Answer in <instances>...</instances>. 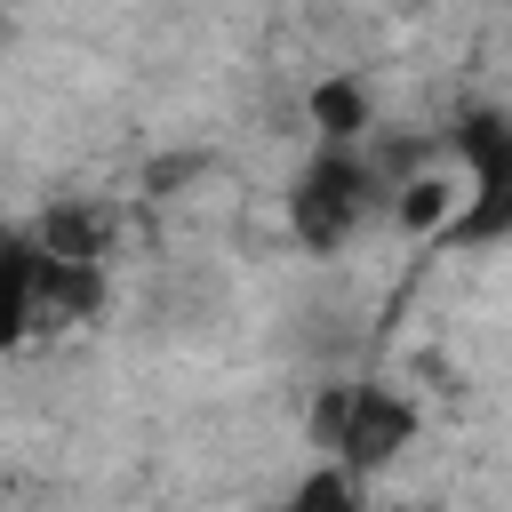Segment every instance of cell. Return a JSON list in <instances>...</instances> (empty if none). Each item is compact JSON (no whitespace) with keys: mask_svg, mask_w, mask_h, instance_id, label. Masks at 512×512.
<instances>
[{"mask_svg":"<svg viewBox=\"0 0 512 512\" xmlns=\"http://www.w3.org/2000/svg\"><path fill=\"white\" fill-rule=\"evenodd\" d=\"M104 312V264H64V256H40L32 272V336L40 328H80Z\"/></svg>","mask_w":512,"mask_h":512,"instance_id":"3","label":"cell"},{"mask_svg":"<svg viewBox=\"0 0 512 512\" xmlns=\"http://www.w3.org/2000/svg\"><path fill=\"white\" fill-rule=\"evenodd\" d=\"M400 8H424V0H400Z\"/></svg>","mask_w":512,"mask_h":512,"instance_id":"11","label":"cell"},{"mask_svg":"<svg viewBox=\"0 0 512 512\" xmlns=\"http://www.w3.org/2000/svg\"><path fill=\"white\" fill-rule=\"evenodd\" d=\"M376 208H384V184H376L368 144H312L288 192V232L304 256H336L360 224H376Z\"/></svg>","mask_w":512,"mask_h":512,"instance_id":"1","label":"cell"},{"mask_svg":"<svg viewBox=\"0 0 512 512\" xmlns=\"http://www.w3.org/2000/svg\"><path fill=\"white\" fill-rule=\"evenodd\" d=\"M32 272H40L32 224H0V352L32 336Z\"/></svg>","mask_w":512,"mask_h":512,"instance_id":"5","label":"cell"},{"mask_svg":"<svg viewBox=\"0 0 512 512\" xmlns=\"http://www.w3.org/2000/svg\"><path fill=\"white\" fill-rule=\"evenodd\" d=\"M288 504H296V512H360V504H368V480H360L352 464L320 456V464H312V472L288 488Z\"/></svg>","mask_w":512,"mask_h":512,"instance_id":"8","label":"cell"},{"mask_svg":"<svg viewBox=\"0 0 512 512\" xmlns=\"http://www.w3.org/2000/svg\"><path fill=\"white\" fill-rule=\"evenodd\" d=\"M0 40H8V8H0Z\"/></svg>","mask_w":512,"mask_h":512,"instance_id":"10","label":"cell"},{"mask_svg":"<svg viewBox=\"0 0 512 512\" xmlns=\"http://www.w3.org/2000/svg\"><path fill=\"white\" fill-rule=\"evenodd\" d=\"M416 448V400L392 392V384H352V408H344V432H336V464H352L360 480H376L384 464H400Z\"/></svg>","mask_w":512,"mask_h":512,"instance_id":"2","label":"cell"},{"mask_svg":"<svg viewBox=\"0 0 512 512\" xmlns=\"http://www.w3.org/2000/svg\"><path fill=\"white\" fill-rule=\"evenodd\" d=\"M32 240L40 256H64V264H104V216L80 208V200H48L32 216Z\"/></svg>","mask_w":512,"mask_h":512,"instance_id":"7","label":"cell"},{"mask_svg":"<svg viewBox=\"0 0 512 512\" xmlns=\"http://www.w3.org/2000/svg\"><path fill=\"white\" fill-rule=\"evenodd\" d=\"M440 152H448L464 176H512V120H504L496 104H472V112L448 120Z\"/></svg>","mask_w":512,"mask_h":512,"instance_id":"6","label":"cell"},{"mask_svg":"<svg viewBox=\"0 0 512 512\" xmlns=\"http://www.w3.org/2000/svg\"><path fill=\"white\" fill-rule=\"evenodd\" d=\"M344 408H352V384H320V392H312V408H304V440H312V456H328V448H336Z\"/></svg>","mask_w":512,"mask_h":512,"instance_id":"9","label":"cell"},{"mask_svg":"<svg viewBox=\"0 0 512 512\" xmlns=\"http://www.w3.org/2000/svg\"><path fill=\"white\" fill-rule=\"evenodd\" d=\"M304 120H312V144H360L376 128V88L360 72H320L304 88Z\"/></svg>","mask_w":512,"mask_h":512,"instance_id":"4","label":"cell"}]
</instances>
